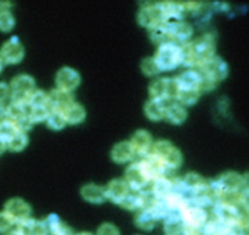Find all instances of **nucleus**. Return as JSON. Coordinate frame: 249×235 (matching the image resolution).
<instances>
[{
  "mask_svg": "<svg viewBox=\"0 0 249 235\" xmlns=\"http://www.w3.org/2000/svg\"><path fill=\"white\" fill-rule=\"evenodd\" d=\"M183 62L187 67L198 68L204 62L215 56V39L210 34L202 35L194 41L181 45Z\"/></svg>",
  "mask_w": 249,
  "mask_h": 235,
  "instance_id": "obj_1",
  "label": "nucleus"
},
{
  "mask_svg": "<svg viewBox=\"0 0 249 235\" xmlns=\"http://www.w3.org/2000/svg\"><path fill=\"white\" fill-rule=\"evenodd\" d=\"M192 34V25L184 20L164 21L150 29L151 40L159 46L164 43L185 44L189 42Z\"/></svg>",
  "mask_w": 249,
  "mask_h": 235,
  "instance_id": "obj_2",
  "label": "nucleus"
},
{
  "mask_svg": "<svg viewBox=\"0 0 249 235\" xmlns=\"http://www.w3.org/2000/svg\"><path fill=\"white\" fill-rule=\"evenodd\" d=\"M196 70L202 77L201 91L214 88L216 84L223 81L229 73L228 64L223 58L217 55L204 62L202 65L196 68Z\"/></svg>",
  "mask_w": 249,
  "mask_h": 235,
  "instance_id": "obj_3",
  "label": "nucleus"
},
{
  "mask_svg": "<svg viewBox=\"0 0 249 235\" xmlns=\"http://www.w3.org/2000/svg\"><path fill=\"white\" fill-rule=\"evenodd\" d=\"M150 153L160 162L167 172L179 168L183 162L181 151L167 140H160L154 143Z\"/></svg>",
  "mask_w": 249,
  "mask_h": 235,
  "instance_id": "obj_4",
  "label": "nucleus"
},
{
  "mask_svg": "<svg viewBox=\"0 0 249 235\" xmlns=\"http://www.w3.org/2000/svg\"><path fill=\"white\" fill-rule=\"evenodd\" d=\"M153 59L160 72L174 70L183 62L181 45L175 43L160 45Z\"/></svg>",
  "mask_w": 249,
  "mask_h": 235,
  "instance_id": "obj_5",
  "label": "nucleus"
},
{
  "mask_svg": "<svg viewBox=\"0 0 249 235\" xmlns=\"http://www.w3.org/2000/svg\"><path fill=\"white\" fill-rule=\"evenodd\" d=\"M9 87L12 101L26 105L29 96L35 90V81L27 74L18 75L11 81Z\"/></svg>",
  "mask_w": 249,
  "mask_h": 235,
  "instance_id": "obj_6",
  "label": "nucleus"
},
{
  "mask_svg": "<svg viewBox=\"0 0 249 235\" xmlns=\"http://www.w3.org/2000/svg\"><path fill=\"white\" fill-rule=\"evenodd\" d=\"M149 93L152 99L168 102L175 100L177 85L174 78H160L154 81L149 86Z\"/></svg>",
  "mask_w": 249,
  "mask_h": 235,
  "instance_id": "obj_7",
  "label": "nucleus"
},
{
  "mask_svg": "<svg viewBox=\"0 0 249 235\" xmlns=\"http://www.w3.org/2000/svg\"><path fill=\"white\" fill-rule=\"evenodd\" d=\"M178 214L184 223V226L188 227L201 229L208 220V214L205 209L190 203L189 200Z\"/></svg>",
  "mask_w": 249,
  "mask_h": 235,
  "instance_id": "obj_8",
  "label": "nucleus"
},
{
  "mask_svg": "<svg viewBox=\"0 0 249 235\" xmlns=\"http://www.w3.org/2000/svg\"><path fill=\"white\" fill-rule=\"evenodd\" d=\"M137 19L141 26L148 28L149 30L164 22V15L161 2L143 7L138 13Z\"/></svg>",
  "mask_w": 249,
  "mask_h": 235,
  "instance_id": "obj_9",
  "label": "nucleus"
},
{
  "mask_svg": "<svg viewBox=\"0 0 249 235\" xmlns=\"http://www.w3.org/2000/svg\"><path fill=\"white\" fill-rule=\"evenodd\" d=\"M24 56V49L17 36L11 37L0 49V57L6 64H18Z\"/></svg>",
  "mask_w": 249,
  "mask_h": 235,
  "instance_id": "obj_10",
  "label": "nucleus"
},
{
  "mask_svg": "<svg viewBox=\"0 0 249 235\" xmlns=\"http://www.w3.org/2000/svg\"><path fill=\"white\" fill-rule=\"evenodd\" d=\"M4 212L12 218L14 223H18L30 217L31 207L21 198H11L4 206Z\"/></svg>",
  "mask_w": 249,
  "mask_h": 235,
  "instance_id": "obj_11",
  "label": "nucleus"
},
{
  "mask_svg": "<svg viewBox=\"0 0 249 235\" xmlns=\"http://www.w3.org/2000/svg\"><path fill=\"white\" fill-rule=\"evenodd\" d=\"M81 82L79 73L70 67H62L56 74L55 83L57 88L71 92Z\"/></svg>",
  "mask_w": 249,
  "mask_h": 235,
  "instance_id": "obj_12",
  "label": "nucleus"
},
{
  "mask_svg": "<svg viewBox=\"0 0 249 235\" xmlns=\"http://www.w3.org/2000/svg\"><path fill=\"white\" fill-rule=\"evenodd\" d=\"M174 79L177 90H198L201 92L202 77L197 70H187Z\"/></svg>",
  "mask_w": 249,
  "mask_h": 235,
  "instance_id": "obj_13",
  "label": "nucleus"
},
{
  "mask_svg": "<svg viewBox=\"0 0 249 235\" xmlns=\"http://www.w3.org/2000/svg\"><path fill=\"white\" fill-rule=\"evenodd\" d=\"M106 199L120 205L125 196L130 192L125 182L122 179H114L110 181L104 187Z\"/></svg>",
  "mask_w": 249,
  "mask_h": 235,
  "instance_id": "obj_14",
  "label": "nucleus"
},
{
  "mask_svg": "<svg viewBox=\"0 0 249 235\" xmlns=\"http://www.w3.org/2000/svg\"><path fill=\"white\" fill-rule=\"evenodd\" d=\"M74 102L71 92L55 88L48 93V104L51 111L62 112Z\"/></svg>",
  "mask_w": 249,
  "mask_h": 235,
  "instance_id": "obj_15",
  "label": "nucleus"
},
{
  "mask_svg": "<svg viewBox=\"0 0 249 235\" xmlns=\"http://www.w3.org/2000/svg\"><path fill=\"white\" fill-rule=\"evenodd\" d=\"M129 143L134 151V153L141 156L149 153L153 145L151 134L144 129L137 130L131 137Z\"/></svg>",
  "mask_w": 249,
  "mask_h": 235,
  "instance_id": "obj_16",
  "label": "nucleus"
},
{
  "mask_svg": "<svg viewBox=\"0 0 249 235\" xmlns=\"http://www.w3.org/2000/svg\"><path fill=\"white\" fill-rule=\"evenodd\" d=\"M149 190L156 199H161L173 190V179L166 175L154 179L149 185Z\"/></svg>",
  "mask_w": 249,
  "mask_h": 235,
  "instance_id": "obj_17",
  "label": "nucleus"
},
{
  "mask_svg": "<svg viewBox=\"0 0 249 235\" xmlns=\"http://www.w3.org/2000/svg\"><path fill=\"white\" fill-rule=\"evenodd\" d=\"M43 222L48 235H72L71 228L61 221L59 217L55 214H50Z\"/></svg>",
  "mask_w": 249,
  "mask_h": 235,
  "instance_id": "obj_18",
  "label": "nucleus"
},
{
  "mask_svg": "<svg viewBox=\"0 0 249 235\" xmlns=\"http://www.w3.org/2000/svg\"><path fill=\"white\" fill-rule=\"evenodd\" d=\"M17 230L21 235H48L43 220L30 217L18 222Z\"/></svg>",
  "mask_w": 249,
  "mask_h": 235,
  "instance_id": "obj_19",
  "label": "nucleus"
},
{
  "mask_svg": "<svg viewBox=\"0 0 249 235\" xmlns=\"http://www.w3.org/2000/svg\"><path fill=\"white\" fill-rule=\"evenodd\" d=\"M164 21H173V20H183V17L186 10L185 2H177V1H164L161 2Z\"/></svg>",
  "mask_w": 249,
  "mask_h": 235,
  "instance_id": "obj_20",
  "label": "nucleus"
},
{
  "mask_svg": "<svg viewBox=\"0 0 249 235\" xmlns=\"http://www.w3.org/2000/svg\"><path fill=\"white\" fill-rule=\"evenodd\" d=\"M82 197L92 204H101L106 199L104 187L95 184H87L81 188Z\"/></svg>",
  "mask_w": 249,
  "mask_h": 235,
  "instance_id": "obj_21",
  "label": "nucleus"
},
{
  "mask_svg": "<svg viewBox=\"0 0 249 235\" xmlns=\"http://www.w3.org/2000/svg\"><path fill=\"white\" fill-rule=\"evenodd\" d=\"M134 154L130 143L126 141L116 144L111 151V158L116 163H125L131 160Z\"/></svg>",
  "mask_w": 249,
  "mask_h": 235,
  "instance_id": "obj_22",
  "label": "nucleus"
},
{
  "mask_svg": "<svg viewBox=\"0 0 249 235\" xmlns=\"http://www.w3.org/2000/svg\"><path fill=\"white\" fill-rule=\"evenodd\" d=\"M166 105V102L151 98L145 105V115L151 120H160L164 118Z\"/></svg>",
  "mask_w": 249,
  "mask_h": 235,
  "instance_id": "obj_23",
  "label": "nucleus"
},
{
  "mask_svg": "<svg viewBox=\"0 0 249 235\" xmlns=\"http://www.w3.org/2000/svg\"><path fill=\"white\" fill-rule=\"evenodd\" d=\"M164 118L173 124H181L187 118V111L179 103H170L166 105Z\"/></svg>",
  "mask_w": 249,
  "mask_h": 235,
  "instance_id": "obj_24",
  "label": "nucleus"
},
{
  "mask_svg": "<svg viewBox=\"0 0 249 235\" xmlns=\"http://www.w3.org/2000/svg\"><path fill=\"white\" fill-rule=\"evenodd\" d=\"M66 123L78 124L82 122L86 118V111L82 105L75 101L70 104L66 109L62 111Z\"/></svg>",
  "mask_w": 249,
  "mask_h": 235,
  "instance_id": "obj_25",
  "label": "nucleus"
},
{
  "mask_svg": "<svg viewBox=\"0 0 249 235\" xmlns=\"http://www.w3.org/2000/svg\"><path fill=\"white\" fill-rule=\"evenodd\" d=\"M184 223L178 213H171L163 219V232L165 235H181Z\"/></svg>",
  "mask_w": 249,
  "mask_h": 235,
  "instance_id": "obj_26",
  "label": "nucleus"
},
{
  "mask_svg": "<svg viewBox=\"0 0 249 235\" xmlns=\"http://www.w3.org/2000/svg\"><path fill=\"white\" fill-rule=\"evenodd\" d=\"M7 118L14 121L16 124L28 118V108L25 104L11 102L8 107H6Z\"/></svg>",
  "mask_w": 249,
  "mask_h": 235,
  "instance_id": "obj_27",
  "label": "nucleus"
},
{
  "mask_svg": "<svg viewBox=\"0 0 249 235\" xmlns=\"http://www.w3.org/2000/svg\"><path fill=\"white\" fill-rule=\"evenodd\" d=\"M157 221L158 220L156 219V218L154 217L152 212L147 208L139 210L134 218L135 225L139 229H142L144 231L152 230L155 227Z\"/></svg>",
  "mask_w": 249,
  "mask_h": 235,
  "instance_id": "obj_28",
  "label": "nucleus"
},
{
  "mask_svg": "<svg viewBox=\"0 0 249 235\" xmlns=\"http://www.w3.org/2000/svg\"><path fill=\"white\" fill-rule=\"evenodd\" d=\"M28 144L26 132L18 130L7 142V149L12 151H21Z\"/></svg>",
  "mask_w": 249,
  "mask_h": 235,
  "instance_id": "obj_29",
  "label": "nucleus"
},
{
  "mask_svg": "<svg viewBox=\"0 0 249 235\" xmlns=\"http://www.w3.org/2000/svg\"><path fill=\"white\" fill-rule=\"evenodd\" d=\"M27 108H28V118L33 124L46 121L51 112L48 105L33 106V107H27Z\"/></svg>",
  "mask_w": 249,
  "mask_h": 235,
  "instance_id": "obj_30",
  "label": "nucleus"
},
{
  "mask_svg": "<svg viewBox=\"0 0 249 235\" xmlns=\"http://www.w3.org/2000/svg\"><path fill=\"white\" fill-rule=\"evenodd\" d=\"M46 122L48 126L53 130H60L67 124L62 112L59 111H51Z\"/></svg>",
  "mask_w": 249,
  "mask_h": 235,
  "instance_id": "obj_31",
  "label": "nucleus"
},
{
  "mask_svg": "<svg viewBox=\"0 0 249 235\" xmlns=\"http://www.w3.org/2000/svg\"><path fill=\"white\" fill-rule=\"evenodd\" d=\"M18 127L16 125V123L12 120H10L9 118L5 119L4 121H2L0 123V138L6 142H8V140L18 131Z\"/></svg>",
  "mask_w": 249,
  "mask_h": 235,
  "instance_id": "obj_32",
  "label": "nucleus"
},
{
  "mask_svg": "<svg viewBox=\"0 0 249 235\" xmlns=\"http://www.w3.org/2000/svg\"><path fill=\"white\" fill-rule=\"evenodd\" d=\"M15 26V17L9 11H0V30L11 31Z\"/></svg>",
  "mask_w": 249,
  "mask_h": 235,
  "instance_id": "obj_33",
  "label": "nucleus"
},
{
  "mask_svg": "<svg viewBox=\"0 0 249 235\" xmlns=\"http://www.w3.org/2000/svg\"><path fill=\"white\" fill-rule=\"evenodd\" d=\"M141 69L142 72L147 76H154L160 73L153 57H147L143 59L141 62Z\"/></svg>",
  "mask_w": 249,
  "mask_h": 235,
  "instance_id": "obj_34",
  "label": "nucleus"
},
{
  "mask_svg": "<svg viewBox=\"0 0 249 235\" xmlns=\"http://www.w3.org/2000/svg\"><path fill=\"white\" fill-rule=\"evenodd\" d=\"M95 235H121L119 228L110 222L102 223L96 231Z\"/></svg>",
  "mask_w": 249,
  "mask_h": 235,
  "instance_id": "obj_35",
  "label": "nucleus"
},
{
  "mask_svg": "<svg viewBox=\"0 0 249 235\" xmlns=\"http://www.w3.org/2000/svg\"><path fill=\"white\" fill-rule=\"evenodd\" d=\"M13 224L14 221L12 218L4 211L0 212V233H6L9 231Z\"/></svg>",
  "mask_w": 249,
  "mask_h": 235,
  "instance_id": "obj_36",
  "label": "nucleus"
},
{
  "mask_svg": "<svg viewBox=\"0 0 249 235\" xmlns=\"http://www.w3.org/2000/svg\"><path fill=\"white\" fill-rule=\"evenodd\" d=\"M9 96H10L9 85L4 82H0V105H3V103L8 99Z\"/></svg>",
  "mask_w": 249,
  "mask_h": 235,
  "instance_id": "obj_37",
  "label": "nucleus"
},
{
  "mask_svg": "<svg viewBox=\"0 0 249 235\" xmlns=\"http://www.w3.org/2000/svg\"><path fill=\"white\" fill-rule=\"evenodd\" d=\"M181 235H203V234H202L201 229L184 226V229H183Z\"/></svg>",
  "mask_w": 249,
  "mask_h": 235,
  "instance_id": "obj_38",
  "label": "nucleus"
},
{
  "mask_svg": "<svg viewBox=\"0 0 249 235\" xmlns=\"http://www.w3.org/2000/svg\"><path fill=\"white\" fill-rule=\"evenodd\" d=\"M7 118H7V113H6V107H4L3 105H0V123Z\"/></svg>",
  "mask_w": 249,
  "mask_h": 235,
  "instance_id": "obj_39",
  "label": "nucleus"
},
{
  "mask_svg": "<svg viewBox=\"0 0 249 235\" xmlns=\"http://www.w3.org/2000/svg\"><path fill=\"white\" fill-rule=\"evenodd\" d=\"M7 150V144L0 138V155Z\"/></svg>",
  "mask_w": 249,
  "mask_h": 235,
  "instance_id": "obj_40",
  "label": "nucleus"
},
{
  "mask_svg": "<svg viewBox=\"0 0 249 235\" xmlns=\"http://www.w3.org/2000/svg\"><path fill=\"white\" fill-rule=\"evenodd\" d=\"M4 235H21V234L16 229V230H9L6 233H4Z\"/></svg>",
  "mask_w": 249,
  "mask_h": 235,
  "instance_id": "obj_41",
  "label": "nucleus"
},
{
  "mask_svg": "<svg viewBox=\"0 0 249 235\" xmlns=\"http://www.w3.org/2000/svg\"><path fill=\"white\" fill-rule=\"evenodd\" d=\"M3 67H4V62H3L2 58L0 57V73H1L2 70H3Z\"/></svg>",
  "mask_w": 249,
  "mask_h": 235,
  "instance_id": "obj_42",
  "label": "nucleus"
},
{
  "mask_svg": "<svg viewBox=\"0 0 249 235\" xmlns=\"http://www.w3.org/2000/svg\"><path fill=\"white\" fill-rule=\"evenodd\" d=\"M76 235H93V234H91L90 232H80V233H78Z\"/></svg>",
  "mask_w": 249,
  "mask_h": 235,
  "instance_id": "obj_43",
  "label": "nucleus"
}]
</instances>
